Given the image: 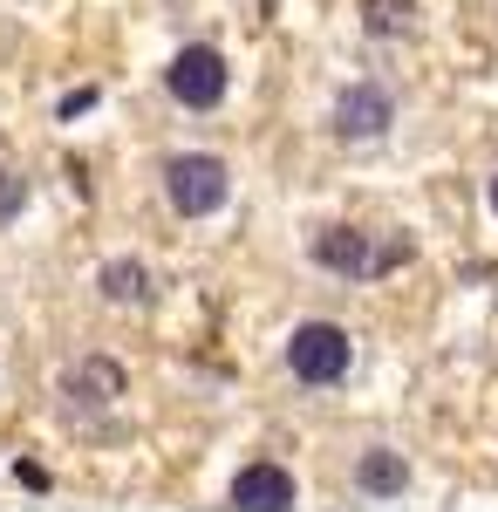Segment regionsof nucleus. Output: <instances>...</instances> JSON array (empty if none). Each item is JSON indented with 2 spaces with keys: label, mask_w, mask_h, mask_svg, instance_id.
<instances>
[{
  "label": "nucleus",
  "mask_w": 498,
  "mask_h": 512,
  "mask_svg": "<svg viewBox=\"0 0 498 512\" xmlns=\"http://www.w3.org/2000/svg\"><path fill=\"white\" fill-rule=\"evenodd\" d=\"M164 198L178 219H212L232 198V171L205 151H178V158H164Z\"/></svg>",
  "instance_id": "nucleus-1"
},
{
  "label": "nucleus",
  "mask_w": 498,
  "mask_h": 512,
  "mask_svg": "<svg viewBox=\"0 0 498 512\" xmlns=\"http://www.w3.org/2000/svg\"><path fill=\"white\" fill-rule=\"evenodd\" d=\"M348 362H355V342H348V328H335V321H301L287 335V369H294V383H307V390L342 383Z\"/></svg>",
  "instance_id": "nucleus-2"
},
{
  "label": "nucleus",
  "mask_w": 498,
  "mask_h": 512,
  "mask_svg": "<svg viewBox=\"0 0 498 512\" xmlns=\"http://www.w3.org/2000/svg\"><path fill=\"white\" fill-rule=\"evenodd\" d=\"M164 89H171V103H185V110H219L232 89V69L219 48H205V41H192V48H178L171 62H164Z\"/></svg>",
  "instance_id": "nucleus-3"
},
{
  "label": "nucleus",
  "mask_w": 498,
  "mask_h": 512,
  "mask_svg": "<svg viewBox=\"0 0 498 512\" xmlns=\"http://www.w3.org/2000/svg\"><path fill=\"white\" fill-rule=\"evenodd\" d=\"M307 253H314V267H328V274L362 280V274H383V260H403L410 246H396V253H376V246H369V233H355V226H321Z\"/></svg>",
  "instance_id": "nucleus-4"
},
{
  "label": "nucleus",
  "mask_w": 498,
  "mask_h": 512,
  "mask_svg": "<svg viewBox=\"0 0 498 512\" xmlns=\"http://www.w3.org/2000/svg\"><path fill=\"white\" fill-rule=\"evenodd\" d=\"M294 499H301V485H294L287 465H273V458L239 465V478L226 485V506H239V512H287Z\"/></svg>",
  "instance_id": "nucleus-5"
},
{
  "label": "nucleus",
  "mask_w": 498,
  "mask_h": 512,
  "mask_svg": "<svg viewBox=\"0 0 498 512\" xmlns=\"http://www.w3.org/2000/svg\"><path fill=\"white\" fill-rule=\"evenodd\" d=\"M335 137H348V144H369V137H383L389 123H396V103H389V89H376V82H355V89H342L335 96Z\"/></svg>",
  "instance_id": "nucleus-6"
},
{
  "label": "nucleus",
  "mask_w": 498,
  "mask_h": 512,
  "mask_svg": "<svg viewBox=\"0 0 498 512\" xmlns=\"http://www.w3.org/2000/svg\"><path fill=\"white\" fill-rule=\"evenodd\" d=\"M355 492H362V499H403V492H410L403 451H389V444L362 451V458H355Z\"/></svg>",
  "instance_id": "nucleus-7"
},
{
  "label": "nucleus",
  "mask_w": 498,
  "mask_h": 512,
  "mask_svg": "<svg viewBox=\"0 0 498 512\" xmlns=\"http://www.w3.org/2000/svg\"><path fill=\"white\" fill-rule=\"evenodd\" d=\"M96 287H103V301H123V308H130V301L151 294V267H144V260H110V267L96 274Z\"/></svg>",
  "instance_id": "nucleus-8"
},
{
  "label": "nucleus",
  "mask_w": 498,
  "mask_h": 512,
  "mask_svg": "<svg viewBox=\"0 0 498 512\" xmlns=\"http://www.w3.org/2000/svg\"><path fill=\"white\" fill-rule=\"evenodd\" d=\"M76 390L89 396V403H110V396H123V369H116L110 355H89L82 376H76Z\"/></svg>",
  "instance_id": "nucleus-9"
},
{
  "label": "nucleus",
  "mask_w": 498,
  "mask_h": 512,
  "mask_svg": "<svg viewBox=\"0 0 498 512\" xmlns=\"http://www.w3.org/2000/svg\"><path fill=\"white\" fill-rule=\"evenodd\" d=\"M362 21H369V35H396L403 28V0H362Z\"/></svg>",
  "instance_id": "nucleus-10"
},
{
  "label": "nucleus",
  "mask_w": 498,
  "mask_h": 512,
  "mask_svg": "<svg viewBox=\"0 0 498 512\" xmlns=\"http://www.w3.org/2000/svg\"><path fill=\"white\" fill-rule=\"evenodd\" d=\"M7 212H21V178H14V171H0V219H7Z\"/></svg>",
  "instance_id": "nucleus-11"
},
{
  "label": "nucleus",
  "mask_w": 498,
  "mask_h": 512,
  "mask_svg": "<svg viewBox=\"0 0 498 512\" xmlns=\"http://www.w3.org/2000/svg\"><path fill=\"white\" fill-rule=\"evenodd\" d=\"M89 103H96V89H76V96H62V117H82Z\"/></svg>",
  "instance_id": "nucleus-12"
},
{
  "label": "nucleus",
  "mask_w": 498,
  "mask_h": 512,
  "mask_svg": "<svg viewBox=\"0 0 498 512\" xmlns=\"http://www.w3.org/2000/svg\"><path fill=\"white\" fill-rule=\"evenodd\" d=\"M492 212H498V178H492Z\"/></svg>",
  "instance_id": "nucleus-13"
}]
</instances>
